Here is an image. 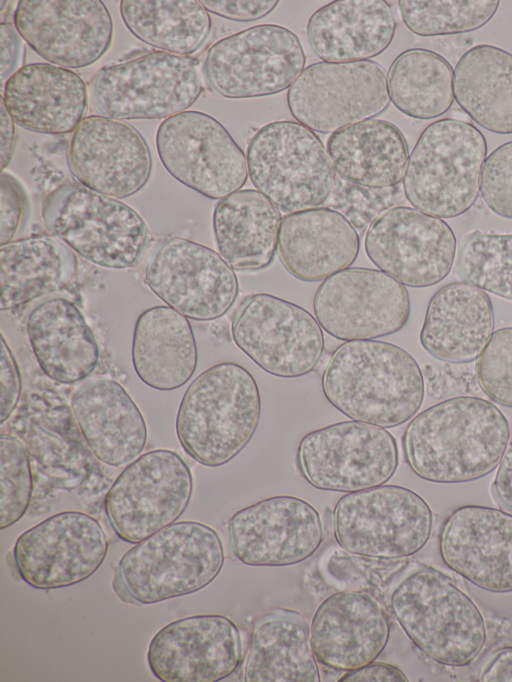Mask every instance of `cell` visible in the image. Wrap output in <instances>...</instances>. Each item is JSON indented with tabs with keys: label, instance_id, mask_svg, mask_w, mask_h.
<instances>
[{
	"label": "cell",
	"instance_id": "e575fe53",
	"mask_svg": "<svg viewBox=\"0 0 512 682\" xmlns=\"http://www.w3.org/2000/svg\"><path fill=\"white\" fill-rule=\"evenodd\" d=\"M281 220L280 210L258 190L221 199L212 220L219 254L238 271L267 268L275 257Z\"/></svg>",
	"mask_w": 512,
	"mask_h": 682
},
{
	"label": "cell",
	"instance_id": "3957f363",
	"mask_svg": "<svg viewBox=\"0 0 512 682\" xmlns=\"http://www.w3.org/2000/svg\"><path fill=\"white\" fill-rule=\"evenodd\" d=\"M261 405L259 386L245 367L234 362L213 365L182 396L175 421L178 441L199 464L225 465L251 441Z\"/></svg>",
	"mask_w": 512,
	"mask_h": 682
},
{
	"label": "cell",
	"instance_id": "db71d44e",
	"mask_svg": "<svg viewBox=\"0 0 512 682\" xmlns=\"http://www.w3.org/2000/svg\"><path fill=\"white\" fill-rule=\"evenodd\" d=\"M1 106V169L8 165L15 145L14 120L8 113L2 99Z\"/></svg>",
	"mask_w": 512,
	"mask_h": 682
},
{
	"label": "cell",
	"instance_id": "d590c367",
	"mask_svg": "<svg viewBox=\"0 0 512 682\" xmlns=\"http://www.w3.org/2000/svg\"><path fill=\"white\" fill-rule=\"evenodd\" d=\"M246 682H319L310 628L297 612L276 609L257 620L244 668Z\"/></svg>",
	"mask_w": 512,
	"mask_h": 682
},
{
	"label": "cell",
	"instance_id": "1f68e13d",
	"mask_svg": "<svg viewBox=\"0 0 512 682\" xmlns=\"http://www.w3.org/2000/svg\"><path fill=\"white\" fill-rule=\"evenodd\" d=\"M26 333L41 370L58 383L79 382L97 367L95 335L80 309L66 298L36 305L27 316Z\"/></svg>",
	"mask_w": 512,
	"mask_h": 682
},
{
	"label": "cell",
	"instance_id": "c3c4849f",
	"mask_svg": "<svg viewBox=\"0 0 512 682\" xmlns=\"http://www.w3.org/2000/svg\"><path fill=\"white\" fill-rule=\"evenodd\" d=\"M200 2L208 12L239 22L262 19L269 15L279 3L277 0H203Z\"/></svg>",
	"mask_w": 512,
	"mask_h": 682
},
{
	"label": "cell",
	"instance_id": "f5cc1de1",
	"mask_svg": "<svg viewBox=\"0 0 512 682\" xmlns=\"http://www.w3.org/2000/svg\"><path fill=\"white\" fill-rule=\"evenodd\" d=\"M481 682H512V646L494 651L482 666Z\"/></svg>",
	"mask_w": 512,
	"mask_h": 682
},
{
	"label": "cell",
	"instance_id": "4fadbf2b",
	"mask_svg": "<svg viewBox=\"0 0 512 682\" xmlns=\"http://www.w3.org/2000/svg\"><path fill=\"white\" fill-rule=\"evenodd\" d=\"M299 469L315 488L351 493L377 487L395 474L399 453L385 428L349 420L307 433L297 451Z\"/></svg>",
	"mask_w": 512,
	"mask_h": 682
},
{
	"label": "cell",
	"instance_id": "9c48e42d",
	"mask_svg": "<svg viewBox=\"0 0 512 682\" xmlns=\"http://www.w3.org/2000/svg\"><path fill=\"white\" fill-rule=\"evenodd\" d=\"M334 536L345 551L375 559H401L428 542L433 513L416 492L380 485L343 495L333 510Z\"/></svg>",
	"mask_w": 512,
	"mask_h": 682
},
{
	"label": "cell",
	"instance_id": "2e32d148",
	"mask_svg": "<svg viewBox=\"0 0 512 682\" xmlns=\"http://www.w3.org/2000/svg\"><path fill=\"white\" fill-rule=\"evenodd\" d=\"M156 147L168 173L201 195L221 200L239 191L248 177L247 159L214 117L184 111L158 127Z\"/></svg>",
	"mask_w": 512,
	"mask_h": 682
},
{
	"label": "cell",
	"instance_id": "681fc988",
	"mask_svg": "<svg viewBox=\"0 0 512 682\" xmlns=\"http://www.w3.org/2000/svg\"><path fill=\"white\" fill-rule=\"evenodd\" d=\"M491 491L498 505L512 513V433L498 464Z\"/></svg>",
	"mask_w": 512,
	"mask_h": 682
},
{
	"label": "cell",
	"instance_id": "8d00e7d4",
	"mask_svg": "<svg viewBox=\"0 0 512 682\" xmlns=\"http://www.w3.org/2000/svg\"><path fill=\"white\" fill-rule=\"evenodd\" d=\"M454 99L478 125L512 134V53L490 44L467 50L453 74Z\"/></svg>",
	"mask_w": 512,
	"mask_h": 682
},
{
	"label": "cell",
	"instance_id": "74e56055",
	"mask_svg": "<svg viewBox=\"0 0 512 682\" xmlns=\"http://www.w3.org/2000/svg\"><path fill=\"white\" fill-rule=\"evenodd\" d=\"M2 311L24 305L67 285L77 270L70 247L52 235L11 241L0 247Z\"/></svg>",
	"mask_w": 512,
	"mask_h": 682
},
{
	"label": "cell",
	"instance_id": "7dc6e473",
	"mask_svg": "<svg viewBox=\"0 0 512 682\" xmlns=\"http://www.w3.org/2000/svg\"><path fill=\"white\" fill-rule=\"evenodd\" d=\"M0 391V422L3 424L14 412L22 392L20 370L3 334L1 335Z\"/></svg>",
	"mask_w": 512,
	"mask_h": 682
},
{
	"label": "cell",
	"instance_id": "f1b7e54d",
	"mask_svg": "<svg viewBox=\"0 0 512 682\" xmlns=\"http://www.w3.org/2000/svg\"><path fill=\"white\" fill-rule=\"evenodd\" d=\"M71 411L88 448L102 463L122 466L143 452L145 419L117 381L100 379L83 386L72 397Z\"/></svg>",
	"mask_w": 512,
	"mask_h": 682
},
{
	"label": "cell",
	"instance_id": "603a6c76",
	"mask_svg": "<svg viewBox=\"0 0 512 682\" xmlns=\"http://www.w3.org/2000/svg\"><path fill=\"white\" fill-rule=\"evenodd\" d=\"M242 657V639L226 616H188L162 627L151 639L147 662L162 682H216L229 677Z\"/></svg>",
	"mask_w": 512,
	"mask_h": 682
},
{
	"label": "cell",
	"instance_id": "8992f818",
	"mask_svg": "<svg viewBox=\"0 0 512 682\" xmlns=\"http://www.w3.org/2000/svg\"><path fill=\"white\" fill-rule=\"evenodd\" d=\"M225 556L218 533L196 521H179L124 553L118 575L140 604H154L197 592L220 573Z\"/></svg>",
	"mask_w": 512,
	"mask_h": 682
},
{
	"label": "cell",
	"instance_id": "7a4b0ae2",
	"mask_svg": "<svg viewBox=\"0 0 512 682\" xmlns=\"http://www.w3.org/2000/svg\"><path fill=\"white\" fill-rule=\"evenodd\" d=\"M327 401L354 421L393 428L413 418L425 395L422 371L403 348L379 340L346 341L322 375Z\"/></svg>",
	"mask_w": 512,
	"mask_h": 682
},
{
	"label": "cell",
	"instance_id": "f6af8a7d",
	"mask_svg": "<svg viewBox=\"0 0 512 682\" xmlns=\"http://www.w3.org/2000/svg\"><path fill=\"white\" fill-rule=\"evenodd\" d=\"M480 195L493 213L512 219V141L500 145L486 157Z\"/></svg>",
	"mask_w": 512,
	"mask_h": 682
},
{
	"label": "cell",
	"instance_id": "f907efd6",
	"mask_svg": "<svg viewBox=\"0 0 512 682\" xmlns=\"http://www.w3.org/2000/svg\"><path fill=\"white\" fill-rule=\"evenodd\" d=\"M21 39L16 28L8 23L0 24V77L3 82L16 69L21 56Z\"/></svg>",
	"mask_w": 512,
	"mask_h": 682
},
{
	"label": "cell",
	"instance_id": "ab89813d",
	"mask_svg": "<svg viewBox=\"0 0 512 682\" xmlns=\"http://www.w3.org/2000/svg\"><path fill=\"white\" fill-rule=\"evenodd\" d=\"M453 74L440 54L423 48L399 54L388 70L390 101L404 115L429 120L444 115L453 105Z\"/></svg>",
	"mask_w": 512,
	"mask_h": 682
},
{
	"label": "cell",
	"instance_id": "836d02e7",
	"mask_svg": "<svg viewBox=\"0 0 512 682\" xmlns=\"http://www.w3.org/2000/svg\"><path fill=\"white\" fill-rule=\"evenodd\" d=\"M197 345L187 317L169 306H154L138 317L132 363L138 378L159 391L182 387L194 374Z\"/></svg>",
	"mask_w": 512,
	"mask_h": 682
},
{
	"label": "cell",
	"instance_id": "7402d4cb",
	"mask_svg": "<svg viewBox=\"0 0 512 682\" xmlns=\"http://www.w3.org/2000/svg\"><path fill=\"white\" fill-rule=\"evenodd\" d=\"M228 533L236 558L249 566H289L311 557L323 541L322 521L307 501L272 496L237 511Z\"/></svg>",
	"mask_w": 512,
	"mask_h": 682
},
{
	"label": "cell",
	"instance_id": "b9f144b4",
	"mask_svg": "<svg viewBox=\"0 0 512 682\" xmlns=\"http://www.w3.org/2000/svg\"><path fill=\"white\" fill-rule=\"evenodd\" d=\"M498 0H400L405 26L422 37L467 33L480 29L495 15Z\"/></svg>",
	"mask_w": 512,
	"mask_h": 682
},
{
	"label": "cell",
	"instance_id": "30bf717a",
	"mask_svg": "<svg viewBox=\"0 0 512 682\" xmlns=\"http://www.w3.org/2000/svg\"><path fill=\"white\" fill-rule=\"evenodd\" d=\"M90 92L94 107L106 117L167 119L195 103L202 81L194 59L154 51L102 67Z\"/></svg>",
	"mask_w": 512,
	"mask_h": 682
},
{
	"label": "cell",
	"instance_id": "5b68a950",
	"mask_svg": "<svg viewBox=\"0 0 512 682\" xmlns=\"http://www.w3.org/2000/svg\"><path fill=\"white\" fill-rule=\"evenodd\" d=\"M486 154V139L471 123L444 118L429 124L408 158L406 199L441 219L466 213L478 198Z\"/></svg>",
	"mask_w": 512,
	"mask_h": 682
},
{
	"label": "cell",
	"instance_id": "7bdbcfd3",
	"mask_svg": "<svg viewBox=\"0 0 512 682\" xmlns=\"http://www.w3.org/2000/svg\"><path fill=\"white\" fill-rule=\"evenodd\" d=\"M33 476L28 451L16 436H0V529L18 522L32 498Z\"/></svg>",
	"mask_w": 512,
	"mask_h": 682
},
{
	"label": "cell",
	"instance_id": "60d3db41",
	"mask_svg": "<svg viewBox=\"0 0 512 682\" xmlns=\"http://www.w3.org/2000/svg\"><path fill=\"white\" fill-rule=\"evenodd\" d=\"M453 266L460 281L512 301V234L467 233L458 242Z\"/></svg>",
	"mask_w": 512,
	"mask_h": 682
},
{
	"label": "cell",
	"instance_id": "ee69618b",
	"mask_svg": "<svg viewBox=\"0 0 512 682\" xmlns=\"http://www.w3.org/2000/svg\"><path fill=\"white\" fill-rule=\"evenodd\" d=\"M476 375L491 401L512 408V327L493 332L478 357Z\"/></svg>",
	"mask_w": 512,
	"mask_h": 682
},
{
	"label": "cell",
	"instance_id": "4316f807",
	"mask_svg": "<svg viewBox=\"0 0 512 682\" xmlns=\"http://www.w3.org/2000/svg\"><path fill=\"white\" fill-rule=\"evenodd\" d=\"M2 101L19 126L37 133L66 134L83 120L87 87L70 69L31 63L7 79Z\"/></svg>",
	"mask_w": 512,
	"mask_h": 682
},
{
	"label": "cell",
	"instance_id": "d6986e66",
	"mask_svg": "<svg viewBox=\"0 0 512 682\" xmlns=\"http://www.w3.org/2000/svg\"><path fill=\"white\" fill-rule=\"evenodd\" d=\"M364 248L379 270L404 286L424 288L442 281L456 256V237L441 218L394 206L368 226Z\"/></svg>",
	"mask_w": 512,
	"mask_h": 682
},
{
	"label": "cell",
	"instance_id": "f546056e",
	"mask_svg": "<svg viewBox=\"0 0 512 682\" xmlns=\"http://www.w3.org/2000/svg\"><path fill=\"white\" fill-rule=\"evenodd\" d=\"M488 294L466 282L441 287L430 299L420 343L432 357L453 364L476 360L494 332Z\"/></svg>",
	"mask_w": 512,
	"mask_h": 682
},
{
	"label": "cell",
	"instance_id": "bcb514c9",
	"mask_svg": "<svg viewBox=\"0 0 512 682\" xmlns=\"http://www.w3.org/2000/svg\"><path fill=\"white\" fill-rule=\"evenodd\" d=\"M0 245H5L23 228L29 214V198L22 183L11 173L1 172Z\"/></svg>",
	"mask_w": 512,
	"mask_h": 682
},
{
	"label": "cell",
	"instance_id": "484cf974",
	"mask_svg": "<svg viewBox=\"0 0 512 682\" xmlns=\"http://www.w3.org/2000/svg\"><path fill=\"white\" fill-rule=\"evenodd\" d=\"M390 636L386 610L362 590L339 591L315 611L310 641L316 659L338 671H351L374 662Z\"/></svg>",
	"mask_w": 512,
	"mask_h": 682
},
{
	"label": "cell",
	"instance_id": "ac0fdd59",
	"mask_svg": "<svg viewBox=\"0 0 512 682\" xmlns=\"http://www.w3.org/2000/svg\"><path fill=\"white\" fill-rule=\"evenodd\" d=\"M313 310L326 333L346 342L400 331L411 306L406 287L390 275L349 267L323 280L314 295Z\"/></svg>",
	"mask_w": 512,
	"mask_h": 682
},
{
	"label": "cell",
	"instance_id": "d4e9b609",
	"mask_svg": "<svg viewBox=\"0 0 512 682\" xmlns=\"http://www.w3.org/2000/svg\"><path fill=\"white\" fill-rule=\"evenodd\" d=\"M443 562L475 586L512 592V513L464 505L444 521L439 537Z\"/></svg>",
	"mask_w": 512,
	"mask_h": 682
},
{
	"label": "cell",
	"instance_id": "d6a6232c",
	"mask_svg": "<svg viewBox=\"0 0 512 682\" xmlns=\"http://www.w3.org/2000/svg\"><path fill=\"white\" fill-rule=\"evenodd\" d=\"M326 150L338 176L370 189L397 187L408 163V145L400 129L382 119H369L330 135Z\"/></svg>",
	"mask_w": 512,
	"mask_h": 682
},
{
	"label": "cell",
	"instance_id": "f35d334b",
	"mask_svg": "<svg viewBox=\"0 0 512 682\" xmlns=\"http://www.w3.org/2000/svg\"><path fill=\"white\" fill-rule=\"evenodd\" d=\"M120 14L137 39L180 56L197 52L212 27L208 11L196 0H123Z\"/></svg>",
	"mask_w": 512,
	"mask_h": 682
},
{
	"label": "cell",
	"instance_id": "277c9868",
	"mask_svg": "<svg viewBox=\"0 0 512 682\" xmlns=\"http://www.w3.org/2000/svg\"><path fill=\"white\" fill-rule=\"evenodd\" d=\"M390 606L412 643L432 661L451 667L472 663L487 642L475 602L442 571L419 565L393 587Z\"/></svg>",
	"mask_w": 512,
	"mask_h": 682
},
{
	"label": "cell",
	"instance_id": "9a60e30c",
	"mask_svg": "<svg viewBox=\"0 0 512 682\" xmlns=\"http://www.w3.org/2000/svg\"><path fill=\"white\" fill-rule=\"evenodd\" d=\"M389 104L385 70L371 60L311 64L287 92L295 120L323 134L373 119Z\"/></svg>",
	"mask_w": 512,
	"mask_h": 682
},
{
	"label": "cell",
	"instance_id": "5bb4252c",
	"mask_svg": "<svg viewBox=\"0 0 512 682\" xmlns=\"http://www.w3.org/2000/svg\"><path fill=\"white\" fill-rule=\"evenodd\" d=\"M236 346L265 372L281 378L307 375L325 348L317 319L303 307L278 296L247 297L232 321Z\"/></svg>",
	"mask_w": 512,
	"mask_h": 682
},
{
	"label": "cell",
	"instance_id": "6da1fadb",
	"mask_svg": "<svg viewBox=\"0 0 512 682\" xmlns=\"http://www.w3.org/2000/svg\"><path fill=\"white\" fill-rule=\"evenodd\" d=\"M509 437V422L494 403L458 396L416 415L407 425L402 443L406 461L418 477L455 484L490 474Z\"/></svg>",
	"mask_w": 512,
	"mask_h": 682
},
{
	"label": "cell",
	"instance_id": "4dcf8cb0",
	"mask_svg": "<svg viewBox=\"0 0 512 682\" xmlns=\"http://www.w3.org/2000/svg\"><path fill=\"white\" fill-rule=\"evenodd\" d=\"M396 21L384 0H336L316 10L307 23L315 54L329 63L366 61L391 44Z\"/></svg>",
	"mask_w": 512,
	"mask_h": 682
},
{
	"label": "cell",
	"instance_id": "83f0119b",
	"mask_svg": "<svg viewBox=\"0 0 512 682\" xmlns=\"http://www.w3.org/2000/svg\"><path fill=\"white\" fill-rule=\"evenodd\" d=\"M359 235L342 213L318 207L282 217L277 251L285 269L305 282H318L351 266Z\"/></svg>",
	"mask_w": 512,
	"mask_h": 682
},
{
	"label": "cell",
	"instance_id": "44dd1931",
	"mask_svg": "<svg viewBox=\"0 0 512 682\" xmlns=\"http://www.w3.org/2000/svg\"><path fill=\"white\" fill-rule=\"evenodd\" d=\"M14 24L39 56L63 68H84L109 49L113 22L100 0H22Z\"/></svg>",
	"mask_w": 512,
	"mask_h": 682
},
{
	"label": "cell",
	"instance_id": "ffe728a7",
	"mask_svg": "<svg viewBox=\"0 0 512 682\" xmlns=\"http://www.w3.org/2000/svg\"><path fill=\"white\" fill-rule=\"evenodd\" d=\"M107 552L105 531L95 518L63 511L23 532L13 555L25 583L50 590L84 581L101 566Z\"/></svg>",
	"mask_w": 512,
	"mask_h": 682
},
{
	"label": "cell",
	"instance_id": "cb8c5ba5",
	"mask_svg": "<svg viewBox=\"0 0 512 682\" xmlns=\"http://www.w3.org/2000/svg\"><path fill=\"white\" fill-rule=\"evenodd\" d=\"M67 163L81 185L120 199L140 191L152 170L151 153L139 131L99 115L85 117L73 131Z\"/></svg>",
	"mask_w": 512,
	"mask_h": 682
},
{
	"label": "cell",
	"instance_id": "ba28073f",
	"mask_svg": "<svg viewBox=\"0 0 512 682\" xmlns=\"http://www.w3.org/2000/svg\"><path fill=\"white\" fill-rule=\"evenodd\" d=\"M246 159L252 184L286 213L323 205L337 182L321 139L297 121L262 126L249 141Z\"/></svg>",
	"mask_w": 512,
	"mask_h": 682
},
{
	"label": "cell",
	"instance_id": "816d5d0a",
	"mask_svg": "<svg viewBox=\"0 0 512 682\" xmlns=\"http://www.w3.org/2000/svg\"><path fill=\"white\" fill-rule=\"evenodd\" d=\"M340 682H407L408 678L396 666L372 662L358 669L347 671L340 679Z\"/></svg>",
	"mask_w": 512,
	"mask_h": 682
},
{
	"label": "cell",
	"instance_id": "e0dca14e",
	"mask_svg": "<svg viewBox=\"0 0 512 682\" xmlns=\"http://www.w3.org/2000/svg\"><path fill=\"white\" fill-rule=\"evenodd\" d=\"M144 281L167 306L196 321L222 317L239 293L234 269L219 253L180 237L154 247Z\"/></svg>",
	"mask_w": 512,
	"mask_h": 682
},
{
	"label": "cell",
	"instance_id": "8fae6325",
	"mask_svg": "<svg viewBox=\"0 0 512 682\" xmlns=\"http://www.w3.org/2000/svg\"><path fill=\"white\" fill-rule=\"evenodd\" d=\"M193 492V476L175 451L155 449L133 460L118 475L104 500L115 534L136 544L176 522Z\"/></svg>",
	"mask_w": 512,
	"mask_h": 682
},
{
	"label": "cell",
	"instance_id": "52a82bcc",
	"mask_svg": "<svg viewBox=\"0 0 512 682\" xmlns=\"http://www.w3.org/2000/svg\"><path fill=\"white\" fill-rule=\"evenodd\" d=\"M41 216L50 235L104 268L134 267L149 240L148 227L133 208L83 185L56 187L44 198Z\"/></svg>",
	"mask_w": 512,
	"mask_h": 682
},
{
	"label": "cell",
	"instance_id": "7c38bea8",
	"mask_svg": "<svg viewBox=\"0 0 512 682\" xmlns=\"http://www.w3.org/2000/svg\"><path fill=\"white\" fill-rule=\"evenodd\" d=\"M298 36L276 24H260L225 37L208 50L204 70L211 88L228 99L278 94L304 70Z\"/></svg>",
	"mask_w": 512,
	"mask_h": 682
}]
</instances>
